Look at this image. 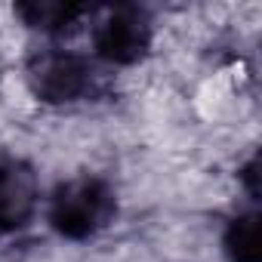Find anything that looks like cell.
Wrapping results in <instances>:
<instances>
[{
	"instance_id": "2",
	"label": "cell",
	"mask_w": 262,
	"mask_h": 262,
	"mask_svg": "<svg viewBox=\"0 0 262 262\" xmlns=\"http://www.w3.org/2000/svg\"><path fill=\"white\" fill-rule=\"evenodd\" d=\"M151 40V28L145 13L133 10V7H120L114 10L96 31V50L102 59L117 62V65H129L136 62Z\"/></svg>"
},
{
	"instance_id": "3",
	"label": "cell",
	"mask_w": 262,
	"mask_h": 262,
	"mask_svg": "<svg viewBox=\"0 0 262 262\" xmlns=\"http://www.w3.org/2000/svg\"><path fill=\"white\" fill-rule=\"evenodd\" d=\"M31 80H34V90L43 99H50V102H68V99H77L86 90L90 71H86V65L77 56L53 53V56H43L34 65Z\"/></svg>"
},
{
	"instance_id": "5",
	"label": "cell",
	"mask_w": 262,
	"mask_h": 262,
	"mask_svg": "<svg viewBox=\"0 0 262 262\" xmlns=\"http://www.w3.org/2000/svg\"><path fill=\"white\" fill-rule=\"evenodd\" d=\"M225 253L231 262H259L262 250H259V216L247 213L237 216L228 231H225Z\"/></svg>"
},
{
	"instance_id": "6",
	"label": "cell",
	"mask_w": 262,
	"mask_h": 262,
	"mask_svg": "<svg viewBox=\"0 0 262 262\" xmlns=\"http://www.w3.org/2000/svg\"><path fill=\"white\" fill-rule=\"evenodd\" d=\"M31 25L47 28V31H65L71 28L86 10L83 7H71V4H28L19 10Z\"/></svg>"
},
{
	"instance_id": "1",
	"label": "cell",
	"mask_w": 262,
	"mask_h": 262,
	"mask_svg": "<svg viewBox=\"0 0 262 262\" xmlns=\"http://www.w3.org/2000/svg\"><path fill=\"white\" fill-rule=\"evenodd\" d=\"M111 213H114V198L105 182L74 179L56 191L50 207V222L56 225L59 234L80 241L96 234L102 225H108Z\"/></svg>"
},
{
	"instance_id": "4",
	"label": "cell",
	"mask_w": 262,
	"mask_h": 262,
	"mask_svg": "<svg viewBox=\"0 0 262 262\" xmlns=\"http://www.w3.org/2000/svg\"><path fill=\"white\" fill-rule=\"evenodd\" d=\"M37 204V182L25 164H0V234L22 228Z\"/></svg>"
}]
</instances>
